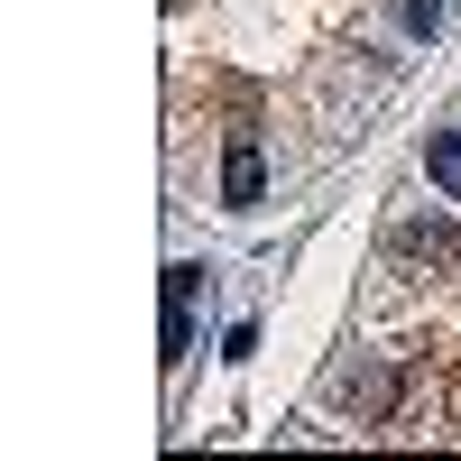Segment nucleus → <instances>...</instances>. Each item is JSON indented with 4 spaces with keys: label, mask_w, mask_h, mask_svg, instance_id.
<instances>
[{
    "label": "nucleus",
    "mask_w": 461,
    "mask_h": 461,
    "mask_svg": "<svg viewBox=\"0 0 461 461\" xmlns=\"http://www.w3.org/2000/svg\"><path fill=\"white\" fill-rule=\"evenodd\" d=\"M397 258H415V267H452V258H461V230H452L443 212H406V221H397Z\"/></svg>",
    "instance_id": "nucleus-1"
},
{
    "label": "nucleus",
    "mask_w": 461,
    "mask_h": 461,
    "mask_svg": "<svg viewBox=\"0 0 461 461\" xmlns=\"http://www.w3.org/2000/svg\"><path fill=\"white\" fill-rule=\"evenodd\" d=\"M267 194V167H258V139H230V158H221V203L230 212H249Z\"/></svg>",
    "instance_id": "nucleus-2"
},
{
    "label": "nucleus",
    "mask_w": 461,
    "mask_h": 461,
    "mask_svg": "<svg viewBox=\"0 0 461 461\" xmlns=\"http://www.w3.org/2000/svg\"><path fill=\"white\" fill-rule=\"evenodd\" d=\"M425 176L461 203V130H434V139H425Z\"/></svg>",
    "instance_id": "nucleus-3"
}]
</instances>
